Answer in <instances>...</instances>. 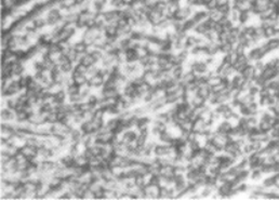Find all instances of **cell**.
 <instances>
[{"label":"cell","mask_w":279,"mask_h":200,"mask_svg":"<svg viewBox=\"0 0 279 200\" xmlns=\"http://www.w3.org/2000/svg\"><path fill=\"white\" fill-rule=\"evenodd\" d=\"M61 20H62V15H61L59 9L53 8L49 11V14H48V19H47V24L54 25V24H58Z\"/></svg>","instance_id":"6da1fadb"},{"label":"cell","mask_w":279,"mask_h":200,"mask_svg":"<svg viewBox=\"0 0 279 200\" xmlns=\"http://www.w3.org/2000/svg\"><path fill=\"white\" fill-rule=\"evenodd\" d=\"M104 85V79L98 74L95 75V76H92L87 81L88 87H100V85Z\"/></svg>","instance_id":"7a4b0ae2"},{"label":"cell","mask_w":279,"mask_h":200,"mask_svg":"<svg viewBox=\"0 0 279 200\" xmlns=\"http://www.w3.org/2000/svg\"><path fill=\"white\" fill-rule=\"evenodd\" d=\"M72 78L74 79V82L76 83V85H85V83H87V81H88V79H87V77H85V75L79 74V72H77L76 70H72Z\"/></svg>","instance_id":"3957f363"},{"label":"cell","mask_w":279,"mask_h":200,"mask_svg":"<svg viewBox=\"0 0 279 200\" xmlns=\"http://www.w3.org/2000/svg\"><path fill=\"white\" fill-rule=\"evenodd\" d=\"M139 60H140V56H139V54H137V50L130 48V49H128L126 51V61L128 63H134Z\"/></svg>","instance_id":"277c9868"},{"label":"cell","mask_w":279,"mask_h":200,"mask_svg":"<svg viewBox=\"0 0 279 200\" xmlns=\"http://www.w3.org/2000/svg\"><path fill=\"white\" fill-rule=\"evenodd\" d=\"M11 69H12V75L13 76H21L24 72V67L22 65V63L19 60L15 62L11 63Z\"/></svg>","instance_id":"5b68a950"},{"label":"cell","mask_w":279,"mask_h":200,"mask_svg":"<svg viewBox=\"0 0 279 200\" xmlns=\"http://www.w3.org/2000/svg\"><path fill=\"white\" fill-rule=\"evenodd\" d=\"M137 134L135 133L134 131H127V132H124V135H122L121 141L126 145H129V144H131L132 142H134L135 138H137Z\"/></svg>","instance_id":"8992f818"},{"label":"cell","mask_w":279,"mask_h":200,"mask_svg":"<svg viewBox=\"0 0 279 200\" xmlns=\"http://www.w3.org/2000/svg\"><path fill=\"white\" fill-rule=\"evenodd\" d=\"M20 90H22V87L20 85L19 81H14V80H13L12 82L10 83V85L8 87V90H7V92H6V94H4V96H6V95H13V94L17 93Z\"/></svg>","instance_id":"52a82bcc"},{"label":"cell","mask_w":279,"mask_h":200,"mask_svg":"<svg viewBox=\"0 0 279 200\" xmlns=\"http://www.w3.org/2000/svg\"><path fill=\"white\" fill-rule=\"evenodd\" d=\"M16 118V114H14L12 111V109L7 108L1 111V119L4 121H9V120H13Z\"/></svg>","instance_id":"ba28073f"},{"label":"cell","mask_w":279,"mask_h":200,"mask_svg":"<svg viewBox=\"0 0 279 200\" xmlns=\"http://www.w3.org/2000/svg\"><path fill=\"white\" fill-rule=\"evenodd\" d=\"M81 131H82L85 134H93L95 133V130L93 128V124L90 120H87V121L82 122L81 124Z\"/></svg>","instance_id":"9c48e42d"},{"label":"cell","mask_w":279,"mask_h":200,"mask_svg":"<svg viewBox=\"0 0 279 200\" xmlns=\"http://www.w3.org/2000/svg\"><path fill=\"white\" fill-rule=\"evenodd\" d=\"M80 63H82L83 65H85L87 67H90L92 66V65H94L96 63V61L94 60V58L91 55V54H88L85 53V55L82 56V59H81Z\"/></svg>","instance_id":"30bf717a"},{"label":"cell","mask_w":279,"mask_h":200,"mask_svg":"<svg viewBox=\"0 0 279 200\" xmlns=\"http://www.w3.org/2000/svg\"><path fill=\"white\" fill-rule=\"evenodd\" d=\"M74 49L76 50L78 53L83 54V53H87V50H88V45L85 42V41H80V42H76L74 46Z\"/></svg>","instance_id":"8fae6325"},{"label":"cell","mask_w":279,"mask_h":200,"mask_svg":"<svg viewBox=\"0 0 279 200\" xmlns=\"http://www.w3.org/2000/svg\"><path fill=\"white\" fill-rule=\"evenodd\" d=\"M168 149H169V146H163V145H156L155 146V154L157 156H166L167 153H168Z\"/></svg>","instance_id":"7c38bea8"},{"label":"cell","mask_w":279,"mask_h":200,"mask_svg":"<svg viewBox=\"0 0 279 200\" xmlns=\"http://www.w3.org/2000/svg\"><path fill=\"white\" fill-rule=\"evenodd\" d=\"M205 102H206V98L197 94L196 96L193 98L192 105H193V107H200V106H203V105H205Z\"/></svg>","instance_id":"4fadbf2b"},{"label":"cell","mask_w":279,"mask_h":200,"mask_svg":"<svg viewBox=\"0 0 279 200\" xmlns=\"http://www.w3.org/2000/svg\"><path fill=\"white\" fill-rule=\"evenodd\" d=\"M45 120L47 122H49V124H55V122H58V113H55V111H51V113H49L47 116H46Z\"/></svg>","instance_id":"5bb4252c"},{"label":"cell","mask_w":279,"mask_h":200,"mask_svg":"<svg viewBox=\"0 0 279 200\" xmlns=\"http://www.w3.org/2000/svg\"><path fill=\"white\" fill-rule=\"evenodd\" d=\"M15 114H16V119L19 120V121H26V120H28V118H29V115H28L24 109L15 111Z\"/></svg>","instance_id":"9a60e30c"},{"label":"cell","mask_w":279,"mask_h":200,"mask_svg":"<svg viewBox=\"0 0 279 200\" xmlns=\"http://www.w3.org/2000/svg\"><path fill=\"white\" fill-rule=\"evenodd\" d=\"M33 22H34V24H35V26H36L37 29H40V28H42L43 26L47 24V20L42 19V17H40V16L33 19Z\"/></svg>","instance_id":"2e32d148"},{"label":"cell","mask_w":279,"mask_h":200,"mask_svg":"<svg viewBox=\"0 0 279 200\" xmlns=\"http://www.w3.org/2000/svg\"><path fill=\"white\" fill-rule=\"evenodd\" d=\"M79 87H80V85H76V83H72V85H70L69 87H67V93H68L69 95L80 93V88Z\"/></svg>","instance_id":"e0dca14e"},{"label":"cell","mask_w":279,"mask_h":200,"mask_svg":"<svg viewBox=\"0 0 279 200\" xmlns=\"http://www.w3.org/2000/svg\"><path fill=\"white\" fill-rule=\"evenodd\" d=\"M193 69H194V72H201L203 74V72H205L207 70V65L205 63H195L193 65Z\"/></svg>","instance_id":"ac0fdd59"},{"label":"cell","mask_w":279,"mask_h":200,"mask_svg":"<svg viewBox=\"0 0 279 200\" xmlns=\"http://www.w3.org/2000/svg\"><path fill=\"white\" fill-rule=\"evenodd\" d=\"M54 98H55V103H58V104H63L65 101V92L62 91V90L56 92V93L54 94Z\"/></svg>","instance_id":"d6986e66"},{"label":"cell","mask_w":279,"mask_h":200,"mask_svg":"<svg viewBox=\"0 0 279 200\" xmlns=\"http://www.w3.org/2000/svg\"><path fill=\"white\" fill-rule=\"evenodd\" d=\"M105 2H106V0H94V1H93V7H94V10H95V12H101V10L104 8Z\"/></svg>","instance_id":"ffe728a7"},{"label":"cell","mask_w":279,"mask_h":200,"mask_svg":"<svg viewBox=\"0 0 279 200\" xmlns=\"http://www.w3.org/2000/svg\"><path fill=\"white\" fill-rule=\"evenodd\" d=\"M182 74H183V70H182L181 65H177L174 68H173V78L179 80L182 77Z\"/></svg>","instance_id":"44dd1931"},{"label":"cell","mask_w":279,"mask_h":200,"mask_svg":"<svg viewBox=\"0 0 279 200\" xmlns=\"http://www.w3.org/2000/svg\"><path fill=\"white\" fill-rule=\"evenodd\" d=\"M90 54H91V55L93 56L94 60H95V61L101 60V59H103V56H104V54H103L102 50H100V49H94V50H92V51L90 52Z\"/></svg>","instance_id":"7402d4cb"},{"label":"cell","mask_w":279,"mask_h":200,"mask_svg":"<svg viewBox=\"0 0 279 200\" xmlns=\"http://www.w3.org/2000/svg\"><path fill=\"white\" fill-rule=\"evenodd\" d=\"M118 124H119V118H118V119H111L108 122H107L106 126L111 131H114L118 127Z\"/></svg>","instance_id":"603a6c76"},{"label":"cell","mask_w":279,"mask_h":200,"mask_svg":"<svg viewBox=\"0 0 279 200\" xmlns=\"http://www.w3.org/2000/svg\"><path fill=\"white\" fill-rule=\"evenodd\" d=\"M61 69H62L63 74H68L70 70L72 69V62L68 61V62H66L65 64L61 65Z\"/></svg>","instance_id":"cb8c5ba5"},{"label":"cell","mask_w":279,"mask_h":200,"mask_svg":"<svg viewBox=\"0 0 279 200\" xmlns=\"http://www.w3.org/2000/svg\"><path fill=\"white\" fill-rule=\"evenodd\" d=\"M77 72H79V74H82V75H87L88 72V67L85 66V65H83L82 63H80V64H78L76 67H75V69Z\"/></svg>","instance_id":"d4e9b609"},{"label":"cell","mask_w":279,"mask_h":200,"mask_svg":"<svg viewBox=\"0 0 279 200\" xmlns=\"http://www.w3.org/2000/svg\"><path fill=\"white\" fill-rule=\"evenodd\" d=\"M69 100H70V102L72 103H80V102H82L85 98L80 95V93H78V94H72V95H69Z\"/></svg>","instance_id":"484cf974"},{"label":"cell","mask_w":279,"mask_h":200,"mask_svg":"<svg viewBox=\"0 0 279 200\" xmlns=\"http://www.w3.org/2000/svg\"><path fill=\"white\" fill-rule=\"evenodd\" d=\"M145 142H146V136L142 135V134H139L135 138L137 146H145Z\"/></svg>","instance_id":"4316f807"},{"label":"cell","mask_w":279,"mask_h":200,"mask_svg":"<svg viewBox=\"0 0 279 200\" xmlns=\"http://www.w3.org/2000/svg\"><path fill=\"white\" fill-rule=\"evenodd\" d=\"M35 68H36L37 72H42L43 69H46V65H45V63H43V61L36 62V64H35Z\"/></svg>","instance_id":"83f0119b"},{"label":"cell","mask_w":279,"mask_h":200,"mask_svg":"<svg viewBox=\"0 0 279 200\" xmlns=\"http://www.w3.org/2000/svg\"><path fill=\"white\" fill-rule=\"evenodd\" d=\"M98 68L94 67V65H92V66L88 67V72H87V74H89L91 77L92 76H95V75H98Z\"/></svg>","instance_id":"f1b7e54d"},{"label":"cell","mask_w":279,"mask_h":200,"mask_svg":"<svg viewBox=\"0 0 279 200\" xmlns=\"http://www.w3.org/2000/svg\"><path fill=\"white\" fill-rule=\"evenodd\" d=\"M17 101L16 100H9L7 102V105H8V108L12 109V111H15V107H16Z\"/></svg>","instance_id":"f546056e"},{"label":"cell","mask_w":279,"mask_h":200,"mask_svg":"<svg viewBox=\"0 0 279 200\" xmlns=\"http://www.w3.org/2000/svg\"><path fill=\"white\" fill-rule=\"evenodd\" d=\"M90 87H88V88H83V89H81L80 90V95L82 96L83 98H89V94H90V89H89Z\"/></svg>","instance_id":"4dcf8cb0"},{"label":"cell","mask_w":279,"mask_h":200,"mask_svg":"<svg viewBox=\"0 0 279 200\" xmlns=\"http://www.w3.org/2000/svg\"><path fill=\"white\" fill-rule=\"evenodd\" d=\"M127 24H128V19H124V17H122V19H118V21H117L118 27H124V26H126Z\"/></svg>","instance_id":"1f68e13d"},{"label":"cell","mask_w":279,"mask_h":200,"mask_svg":"<svg viewBox=\"0 0 279 200\" xmlns=\"http://www.w3.org/2000/svg\"><path fill=\"white\" fill-rule=\"evenodd\" d=\"M140 131V134H142V135H144V136H146L147 137V135H148V129L147 128H145V129H141V130H139Z\"/></svg>","instance_id":"d6a6232c"},{"label":"cell","mask_w":279,"mask_h":200,"mask_svg":"<svg viewBox=\"0 0 279 200\" xmlns=\"http://www.w3.org/2000/svg\"><path fill=\"white\" fill-rule=\"evenodd\" d=\"M121 1H122V3H124V6H131L132 2H133V0H121Z\"/></svg>","instance_id":"836d02e7"},{"label":"cell","mask_w":279,"mask_h":200,"mask_svg":"<svg viewBox=\"0 0 279 200\" xmlns=\"http://www.w3.org/2000/svg\"><path fill=\"white\" fill-rule=\"evenodd\" d=\"M85 0H75V2H76V6H82L83 2H85Z\"/></svg>","instance_id":"e575fe53"}]
</instances>
